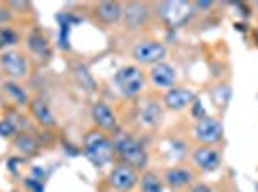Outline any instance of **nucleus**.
<instances>
[{
  "label": "nucleus",
  "instance_id": "5",
  "mask_svg": "<svg viewBox=\"0 0 258 192\" xmlns=\"http://www.w3.org/2000/svg\"><path fill=\"white\" fill-rule=\"evenodd\" d=\"M0 73L6 75L10 81H22L29 75V60L27 56L16 48L0 52Z\"/></svg>",
  "mask_w": 258,
  "mask_h": 192
},
{
  "label": "nucleus",
  "instance_id": "2",
  "mask_svg": "<svg viewBox=\"0 0 258 192\" xmlns=\"http://www.w3.org/2000/svg\"><path fill=\"white\" fill-rule=\"evenodd\" d=\"M112 142H114L116 156L121 160V163H127V165L135 167L137 171L147 167V163H149V154H147L145 146H143L133 135L123 133V131H116Z\"/></svg>",
  "mask_w": 258,
  "mask_h": 192
},
{
  "label": "nucleus",
  "instance_id": "7",
  "mask_svg": "<svg viewBox=\"0 0 258 192\" xmlns=\"http://www.w3.org/2000/svg\"><path fill=\"white\" fill-rule=\"evenodd\" d=\"M195 139L199 140L203 146H214L218 144L222 137H224V125L220 119L212 118V116H203L195 123Z\"/></svg>",
  "mask_w": 258,
  "mask_h": 192
},
{
  "label": "nucleus",
  "instance_id": "1",
  "mask_svg": "<svg viewBox=\"0 0 258 192\" xmlns=\"http://www.w3.org/2000/svg\"><path fill=\"white\" fill-rule=\"evenodd\" d=\"M83 154L95 167H104L114 161L116 150H114L112 139L104 131L91 129V131H87L85 139H83Z\"/></svg>",
  "mask_w": 258,
  "mask_h": 192
},
{
  "label": "nucleus",
  "instance_id": "9",
  "mask_svg": "<svg viewBox=\"0 0 258 192\" xmlns=\"http://www.w3.org/2000/svg\"><path fill=\"white\" fill-rule=\"evenodd\" d=\"M151 6L143 4V2H127L123 4V14H121V22L123 25L135 31V29H143L147 23L151 22Z\"/></svg>",
  "mask_w": 258,
  "mask_h": 192
},
{
  "label": "nucleus",
  "instance_id": "26",
  "mask_svg": "<svg viewBox=\"0 0 258 192\" xmlns=\"http://www.w3.org/2000/svg\"><path fill=\"white\" fill-rule=\"evenodd\" d=\"M212 4H214V2H212V0H201V2H193V8H201V10H208V8H210V6H212Z\"/></svg>",
  "mask_w": 258,
  "mask_h": 192
},
{
  "label": "nucleus",
  "instance_id": "20",
  "mask_svg": "<svg viewBox=\"0 0 258 192\" xmlns=\"http://www.w3.org/2000/svg\"><path fill=\"white\" fill-rule=\"evenodd\" d=\"M27 46H29V50H31L35 56H39V58H46V56L50 54V44H48V41H46L39 31H33L31 35H29Z\"/></svg>",
  "mask_w": 258,
  "mask_h": 192
},
{
  "label": "nucleus",
  "instance_id": "29",
  "mask_svg": "<svg viewBox=\"0 0 258 192\" xmlns=\"http://www.w3.org/2000/svg\"><path fill=\"white\" fill-rule=\"evenodd\" d=\"M14 192H18V190H14Z\"/></svg>",
  "mask_w": 258,
  "mask_h": 192
},
{
  "label": "nucleus",
  "instance_id": "18",
  "mask_svg": "<svg viewBox=\"0 0 258 192\" xmlns=\"http://www.w3.org/2000/svg\"><path fill=\"white\" fill-rule=\"evenodd\" d=\"M2 86H4V92L10 96V98L16 102V104H18V106H29L31 98H29L27 90H25V88H23L18 81H10V79H8V81H6Z\"/></svg>",
  "mask_w": 258,
  "mask_h": 192
},
{
  "label": "nucleus",
  "instance_id": "10",
  "mask_svg": "<svg viewBox=\"0 0 258 192\" xmlns=\"http://www.w3.org/2000/svg\"><path fill=\"white\" fill-rule=\"evenodd\" d=\"M195 102H197V94L187 86H172L164 94V106L172 112H183L189 106H193Z\"/></svg>",
  "mask_w": 258,
  "mask_h": 192
},
{
  "label": "nucleus",
  "instance_id": "27",
  "mask_svg": "<svg viewBox=\"0 0 258 192\" xmlns=\"http://www.w3.org/2000/svg\"><path fill=\"white\" fill-rule=\"evenodd\" d=\"M254 6H256V8H258V2H254Z\"/></svg>",
  "mask_w": 258,
  "mask_h": 192
},
{
  "label": "nucleus",
  "instance_id": "12",
  "mask_svg": "<svg viewBox=\"0 0 258 192\" xmlns=\"http://www.w3.org/2000/svg\"><path fill=\"white\" fill-rule=\"evenodd\" d=\"M91 119L95 121L97 129L110 133V131H118V118L112 112V108L108 106L106 102L98 100L91 106Z\"/></svg>",
  "mask_w": 258,
  "mask_h": 192
},
{
  "label": "nucleus",
  "instance_id": "19",
  "mask_svg": "<svg viewBox=\"0 0 258 192\" xmlns=\"http://www.w3.org/2000/svg\"><path fill=\"white\" fill-rule=\"evenodd\" d=\"M139 186H141V192H164L166 190L164 179H160V177H158L156 173H152V171H147V173L141 175Z\"/></svg>",
  "mask_w": 258,
  "mask_h": 192
},
{
  "label": "nucleus",
  "instance_id": "11",
  "mask_svg": "<svg viewBox=\"0 0 258 192\" xmlns=\"http://www.w3.org/2000/svg\"><path fill=\"white\" fill-rule=\"evenodd\" d=\"M193 163L203 173H214L222 165V156L214 146H197L193 150Z\"/></svg>",
  "mask_w": 258,
  "mask_h": 192
},
{
  "label": "nucleus",
  "instance_id": "28",
  "mask_svg": "<svg viewBox=\"0 0 258 192\" xmlns=\"http://www.w3.org/2000/svg\"><path fill=\"white\" fill-rule=\"evenodd\" d=\"M0 79H2V73H0Z\"/></svg>",
  "mask_w": 258,
  "mask_h": 192
},
{
  "label": "nucleus",
  "instance_id": "25",
  "mask_svg": "<svg viewBox=\"0 0 258 192\" xmlns=\"http://www.w3.org/2000/svg\"><path fill=\"white\" fill-rule=\"evenodd\" d=\"M191 192H212V188L205 184V182H195L193 186H191Z\"/></svg>",
  "mask_w": 258,
  "mask_h": 192
},
{
  "label": "nucleus",
  "instance_id": "17",
  "mask_svg": "<svg viewBox=\"0 0 258 192\" xmlns=\"http://www.w3.org/2000/svg\"><path fill=\"white\" fill-rule=\"evenodd\" d=\"M139 119L143 125L156 127V125H160L162 119H164V108L156 100H147V102H143L139 106Z\"/></svg>",
  "mask_w": 258,
  "mask_h": 192
},
{
  "label": "nucleus",
  "instance_id": "3",
  "mask_svg": "<svg viewBox=\"0 0 258 192\" xmlns=\"http://www.w3.org/2000/svg\"><path fill=\"white\" fill-rule=\"evenodd\" d=\"M147 83H149V77L139 65H121L114 73V85H116L118 92L123 98H137V96H141L147 88Z\"/></svg>",
  "mask_w": 258,
  "mask_h": 192
},
{
  "label": "nucleus",
  "instance_id": "24",
  "mask_svg": "<svg viewBox=\"0 0 258 192\" xmlns=\"http://www.w3.org/2000/svg\"><path fill=\"white\" fill-rule=\"evenodd\" d=\"M6 8H18V10H31L29 2H6Z\"/></svg>",
  "mask_w": 258,
  "mask_h": 192
},
{
  "label": "nucleus",
  "instance_id": "8",
  "mask_svg": "<svg viewBox=\"0 0 258 192\" xmlns=\"http://www.w3.org/2000/svg\"><path fill=\"white\" fill-rule=\"evenodd\" d=\"M139 179H141L139 171L135 169V167H131V165H127V163H121V161L108 175L110 186L118 192L133 190L139 184Z\"/></svg>",
  "mask_w": 258,
  "mask_h": 192
},
{
  "label": "nucleus",
  "instance_id": "14",
  "mask_svg": "<svg viewBox=\"0 0 258 192\" xmlns=\"http://www.w3.org/2000/svg\"><path fill=\"white\" fill-rule=\"evenodd\" d=\"M164 182L173 190H181V188H187L195 182V173L189 167L173 165L164 173Z\"/></svg>",
  "mask_w": 258,
  "mask_h": 192
},
{
  "label": "nucleus",
  "instance_id": "21",
  "mask_svg": "<svg viewBox=\"0 0 258 192\" xmlns=\"http://www.w3.org/2000/svg\"><path fill=\"white\" fill-rule=\"evenodd\" d=\"M20 33L10 25H0V52L12 50L16 44H20Z\"/></svg>",
  "mask_w": 258,
  "mask_h": 192
},
{
  "label": "nucleus",
  "instance_id": "6",
  "mask_svg": "<svg viewBox=\"0 0 258 192\" xmlns=\"http://www.w3.org/2000/svg\"><path fill=\"white\" fill-rule=\"evenodd\" d=\"M133 58L135 62L141 65H156L160 62H166L168 56V48L166 44L156 41V39H143L133 46Z\"/></svg>",
  "mask_w": 258,
  "mask_h": 192
},
{
  "label": "nucleus",
  "instance_id": "23",
  "mask_svg": "<svg viewBox=\"0 0 258 192\" xmlns=\"http://www.w3.org/2000/svg\"><path fill=\"white\" fill-rule=\"evenodd\" d=\"M18 135H20V127H18V123L14 119H0V137L2 139H16Z\"/></svg>",
  "mask_w": 258,
  "mask_h": 192
},
{
  "label": "nucleus",
  "instance_id": "22",
  "mask_svg": "<svg viewBox=\"0 0 258 192\" xmlns=\"http://www.w3.org/2000/svg\"><path fill=\"white\" fill-rule=\"evenodd\" d=\"M14 146L22 152L23 156H31L37 152V142L31 135H25V133H20L16 139H14Z\"/></svg>",
  "mask_w": 258,
  "mask_h": 192
},
{
  "label": "nucleus",
  "instance_id": "13",
  "mask_svg": "<svg viewBox=\"0 0 258 192\" xmlns=\"http://www.w3.org/2000/svg\"><path fill=\"white\" fill-rule=\"evenodd\" d=\"M149 81L156 88H172L175 86V81H177V69L173 67L172 64L168 62H160V64L152 65L149 69Z\"/></svg>",
  "mask_w": 258,
  "mask_h": 192
},
{
  "label": "nucleus",
  "instance_id": "16",
  "mask_svg": "<svg viewBox=\"0 0 258 192\" xmlns=\"http://www.w3.org/2000/svg\"><path fill=\"white\" fill-rule=\"evenodd\" d=\"M29 112H31V116L35 118V121L44 129H50V127H56V118H54L52 110L50 106L41 100V98H33L31 102H29Z\"/></svg>",
  "mask_w": 258,
  "mask_h": 192
},
{
  "label": "nucleus",
  "instance_id": "4",
  "mask_svg": "<svg viewBox=\"0 0 258 192\" xmlns=\"http://www.w3.org/2000/svg\"><path fill=\"white\" fill-rule=\"evenodd\" d=\"M193 2H183V0H166L156 4L158 18L170 27H181L183 23H187L193 16Z\"/></svg>",
  "mask_w": 258,
  "mask_h": 192
},
{
  "label": "nucleus",
  "instance_id": "15",
  "mask_svg": "<svg viewBox=\"0 0 258 192\" xmlns=\"http://www.w3.org/2000/svg\"><path fill=\"white\" fill-rule=\"evenodd\" d=\"M121 14H123V4L121 2H97L95 4V16L100 23L104 25H114L121 22Z\"/></svg>",
  "mask_w": 258,
  "mask_h": 192
}]
</instances>
